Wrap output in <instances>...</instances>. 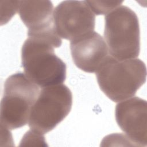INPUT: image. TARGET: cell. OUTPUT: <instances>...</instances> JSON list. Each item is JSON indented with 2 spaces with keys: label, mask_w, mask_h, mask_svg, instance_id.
I'll return each mask as SVG.
<instances>
[{
  "label": "cell",
  "mask_w": 147,
  "mask_h": 147,
  "mask_svg": "<svg viewBox=\"0 0 147 147\" xmlns=\"http://www.w3.org/2000/svg\"><path fill=\"white\" fill-rule=\"evenodd\" d=\"M62 42L44 37H28L21 49L22 66L26 76L39 87L63 84L66 65L55 53Z\"/></svg>",
  "instance_id": "6da1fadb"
},
{
  "label": "cell",
  "mask_w": 147,
  "mask_h": 147,
  "mask_svg": "<svg viewBox=\"0 0 147 147\" xmlns=\"http://www.w3.org/2000/svg\"><path fill=\"white\" fill-rule=\"evenodd\" d=\"M95 72L100 90L114 102L134 96L146 78V65L140 59L118 60L111 56Z\"/></svg>",
  "instance_id": "7a4b0ae2"
},
{
  "label": "cell",
  "mask_w": 147,
  "mask_h": 147,
  "mask_svg": "<svg viewBox=\"0 0 147 147\" xmlns=\"http://www.w3.org/2000/svg\"><path fill=\"white\" fill-rule=\"evenodd\" d=\"M104 37L111 56L118 60L134 59L140 51L137 16L130 8L119 6L105 17Z\"/></svg>",
  "instance_id": "3957f363"
},
{
  "label": "cell",
  "mask_w": 147,
  "mask_h": 147,
  "mask_svg": "<svg viewBox=\"0 0 147 147\" xmlns=\"http://www.w3.org/2000/svg\"><path fill=\"white\" fill-rule=\"evenodd\" d=\"M40 90L39 87L22 72L9 76L4 83L0 105L1 126L13 130L25 126Z\"/></svg>",
  "instance_id": "277c9868"
},
{
  "label": "cell",
  "mask_w": 147,
  "mask_h": 147,
  "mask_svg": "<svg viewBox=\"0 0 147 147\" xmlns=\"http://www.w3.org/2000/svg\"><path fill=\"white\" fill-rule=\"evenodd\" d=\"M72 94L63 84L41 88L32 106L28 126L36 132L44 134L53 130L69 113Z\"/></svg>",
  "instance_id": "5b68a950"
},
{
  "label": "cell",
  "mask_w": 147,
  "mask_h": 147,
  "mask_svg": "<svg viewBox=\"0 0 147 147\" xmlns=\"http://www.w3.org/2000/svg\"><path fill=\"white\" fill-rule=\"evenodd\" d=\"M55 30L62 38L72 41L94 31L95 16L86 1H64L55 8Z\"/></svg>",
  "instance_id": "8992f818"
},
{
  "label": "cell",
  "mask_w": 147,
  "mask_h": 147,
  "mask_svg": "<svg viewBox=\"0 0 147 147\" xmlns=\"http://www.w3.org/2000/svg\"><path fill=\"white\" fill-rule=\"evenodd\" d=\"M146 101L137 96L122 100L116 105V122L133 145H146Z\"/></svg>",
  "instance_id": "52a82bcc"
},
{
  "label": "cell",
  "mask_w": 147,
  "mask_h": 147,
  "mask_svg": "<svg viewBox=\"0 0 147 147\" xmlns=\"http://www.w3.org/2000/svg\"><path fill=\"white\" fill-rule=\"evenodd\" d=\"M70 49L75 65L88 73L95 72L109 56L106 42L95 31L71 41Z\"/></svg>",
  "instance_id": "ba28073f"
},
{
  "label": "cell",
  "mask_w": 147,
  "mask_h": 147,
  "mask_svg": "<svg viewBox=\"0 0 147 147\" xmlns=\"http://www.w3.org/2000/svg\"><path fill=\"white\" fill-rule=\"evenodd\" d=\"M53 5L50 1H21L18 13L28 37H58L54 26Z\"/></svg>",
  "instance_id": "9c48e42d"
},
{
  "label": "cell",
  "mask_w": 147,
  "mask_h": 147,
  "mask_svg": "<svg viewBox=\"0 0 147 147\" xmlns=\"http://www.w3.org/2000/svg\"><path fill=\"white\" fill-rule=\"evenodd\" d=\"M86 2L94 13L96 15L107 14L123 3V1H86Z\"/></svg>",
  "instance_id": "30bf717a"
}]
</instances>
